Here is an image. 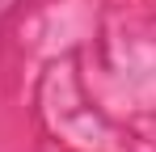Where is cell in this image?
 <instances>
[]
</instances>
